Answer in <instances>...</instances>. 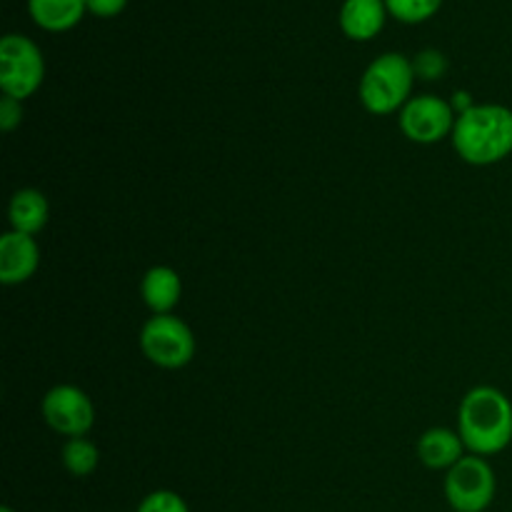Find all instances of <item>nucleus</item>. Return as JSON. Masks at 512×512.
<instances>
[{
    "mask_svg": "<svg viewBox=\"0 0 512 512\" xmlns=\"http://www.w3.org/2000/svg\"><path fill=\"white\" fill-rule=\"evenodd\" d=\"M458 433L470 455L503 453L512 443V403L503 390L493 385L473 388L458 410Z\"/></svg>",
    "mask_w": 512,
    "mask_h": 512,
    "instance_id": "obj_1",
    "label": "nucleus"
},
{
    "mask_svg": "<svg viewBox=\"0 0 512 512\" xmlns=\"http://www.w3.org/2000/svg\"><path fill=\"white\" fill-rule=\"evenodd\" d=\"M453 148L465 163L495 165L512 153V110L498 103L473 105L455 120Z\"/></svg>",
    "mask_w": 512,
    "mask_h": 512,
    "instance_id": "obj_2",
    "label": "nucleus"
},
{
    "mask_svg": "<svg viewBox=\"0 0 512 512\" xmlns=\"http://www.w3.org/2000/svg\"><path fill=\"white\" fill-rule=\"evenodd\" d=\"M415 83V68L405 55L385 53L360 78V103L370 115H390L405 108Z\"/></svg>",
    "mask_w": 512,
    "mask_h": 512,
    "instance_id": "obj_3",
    "label": "nucleus"
},
{
    "mask_svg": "<svg viewBox=\"0 0 512 512\" xmlns=\"http://www.w3.org/2000/svg\"><path fill=\"white\" fill-rule=\"evenodd\" d=\"M140 350L163 370H180L195 358V335L178 315H153L140 330Z\"/></svg>",
    "mask_w": 512,
    "mask_h": 512,
    "instance_id": "obj_4",
    "label": "nucleus"
},
{
    "mask_svg": "<svg viewBox=\"0 0 512 512\" xmlns=\"http://www.w3.org/2000/svg\"><path fill=\"white\" fill-rule=\"evenodd\" d=\"M45 60L38 45L25 35H5L0 40V88L3 95L23 103L43 85Z\"/></svg>",
    "mask_w": 512,
    "mask_h": 512,
    "instance_id": "obj_5",
    "label": "nucleus"
},
{
    "mask_svg": "<svg viewBox=\"0 0 512 512\" xmlns=\"http://www.w3.org/2000/svg\"><path fill=\"white\" fill-rule=\"evenodd\" d=\"M495 473L480 455H465L445 475V498L455 512H485L493 505Z\"/></svg>",
    "mask_w": 512,
    "mask_h": 512,
    "instance_id": "obj_6",
    "label": "nucleus"
},
{
    "mask_svg": "<svg viewBox=\"0 0 512 512\" xmlns=\"http://www.w3.org/2000/svg\"><path fill=\"white\" fill-rule=\"evenodd\" d=\"M455 120L458 115H455L453 105L438 95L410 98L400 110V130L410 143L418 145H435L453 135Z\"/></svg>",
    "mask_w": 512,
    "mask_h": 512,
    "instance_id": "obj_7",
    "label": "nucleus"
},
{
    "mask_svg": "<svg viewBox=\"0 0 512 512\" xmlns=\"http://www.w3.org/2000/svg\"><path fill=\"white\" fill-rule=\"evenodd\" d=\"M43 418L50 430L65 438H85L95 423V408L88 393L75 385H55L45 393Z\"/></svg>",
    "mask_w": 512,
    "mask_h": 512,
    "instance_id": "obj_8",
    "label": "nucleus"
},
{
    "mask_svg": "<svg viewBox=\"0 0 512 512\" xmlns=\"http://www.w3.org/2000/svg\"><path fill=\"white\" fill-rule=\"evenodd\" d=\"M40 265V248L33 235L8 230L0 238V283L13 285L28 283Z\"/></svg>",
    "mask_w": 512,
    "mask_h": 512,
    "instance_id": "obj_9",
    "label": "nucleus"
},
{
    "mask_svg": "<svg viewBox=\"0 0 512 512\" xmlns=\"http://www.w3.org/2000/svg\"><path fill=\"white\" fill-rule=\"evenodd\" d=\"M140 295H143V303L153 310V315H170L183 295L180 275L168 265H155L140 280Z\"/></svg>",
    "mask_w": 512,
    "mask_h": 512,
    "instance_id": "obj_10",
    "label": "nucleus"
},
{
    "mask_svg": "<svg viewBox=\"0 0 512 512\" xmlns=\"http://www.w3.org/2000/svg\"><path fill=\"white\" fill-rule=\"evenodd\" d=\"M463 450L465 443L460 433L448 428H433L418 440V458L430 470H450L465 458Z\"/></svg>",
    "mask_w": 512,
    "mask_h": 512,
    "instance_id": "obj_11",
    "label": "nucleus"
},
{
    "mask_svg": "<svg viewBox=\"0 0 512 512\" xmlns=\"http://www.w3.org/2000/svg\"><path fill=\"white\" fill-rule=\"evenodd\" d=\"M385 0H345L340 28L353 40H373L385 25Z\"/></svg>",
    "mask_w": 512,
    "mask_h": 512,
    "instance_id": "obj_12",
    "label": "nucleus"
},
{
    "mask_svg": "<svg viewBox=\"0 0 512 512\" xmlns=\"http://www.w3.org/2000/svg\"><path fill=\"white\" fill-rule=\"evenodd\" d=\"M50 218V205L40 190L35 188H23L10 198L8 205V220L10 230H18L25 235H38L40 230L48 225Z\"/></svg>",
    "mask_w": 512,
    "mask_h": 512,
    "instance_id": "obj_13",
    "label": "nucleus"
},
{
    "mask_svg": "<svg viewBox=\"0 0 512 512\" xmlns=\"http://www.w3.org/2000/svg\"><path fill=\"white\" fill-rule=\"evenodd\" d=\"M28 10L40 28L50 33H63L80 23L88 3L85 0H28Z\"/></svg>",
    "mask_w": 512,
    "mask_h": 512,
    "instance_id": "obj_14",
    "label": "nucleus"
},
{
    "mask_svg": "<svg viewBox=\"0 0 512 512\" xmlns=\"http://www.w3.org/2000/svg\"><path fill=\"white\" fill-rule=\"evenodd\" d=\"M65 470H68L73 478H88L98 470L100 463V450L93 440L88 438H70L63 445V453H60Z\"/></svg>",
    "mask_w": 512,
    "mask_h": 512,
    "instance_id": "obj_15",
    "label": "nucleus"
},
{
    "mask_svg": "<svg viewBox=\"0 0 512 512\" xmlns=\"http://www.w3.org/2000/svg\"><path fill=\"white\" fill-rule=\"evenodd\" d=\"M440 3L443 0H385V8L403 23H423L430 15H435Z\"/></svg>",
    "mask_w": 512,
    "mask_h": 512,
    "instance_id": "obj_16",
    "label": "nucleus"
},
{
    "mask_svg": "<svg viewBox=\"0 0 512 512\" xmlns=\"http://www.w3.org/2000/svg\"><path fill=\"white\" fill-rule=\"evenodd\" d=\"M138 512H190L188 503L173 490H155L145 495L143 503L138 505Z\"/></svg>",
    "mask_w": 512,
    "mask_h": 512,
    "instance_id": "obj_17",
    "label": "nucleus"
},
{
    "mask_svg": "<svg viewBox=\"0 0 512 512\" xmlns=\"http://www.w3.org/2000/svg\"><path fill=\"white\" fill-rule=\"evenodd\" d=\"M413 68L415 75H420V78L438 80L440 75L448 70V60H445V55L438 53V50H423V53L415 58Z\"/></svg>",
    "mask_w": 512,
    "mask_h": 512,
    "instance_id": "obj_18",
    "label": "nucleus"
},
{
    "mask_svg": "<svg viewBox=\"0 0 512 512\" xmlns=\"http://www.w3.org/2000/svg\"><path fill=\"white\" fill-rule=\"evenodd\" d=\"M20 123H23V103L3 95V100H0V128L5 133H13Z\"/></svg>",
    "mask_w": 512,
    "mask_h": 512,
    "instance_id": "obj_19",
    "label": "nucleus"
},
{
    "mask_svg": "<svg viewBox=\"0 0 512 512\" xmlns=\"http://www.w3.org/2000/svg\"><path fill=\"white\" fill-rule=\"evenodd\" d=\"M88 3V10L93 15H100V18H113L120 10L128 5V0H85Z\"/></svg>",
    "mask_w": 512,
    "mask_h": 512,
    "instance_id": "obj_20",
    "label": "nucleus"
},
{
    "mask_svg": "<svg viewBox=\"0 0 512 512\" xmlns=\"http://www.w3.org/2000/svg\"><path fill=\"white\" fill-rule=\"evenodd\" d=\"M450 105H453V110H460V113H465V110L473 108L475 103H470V95L468 93H455V100Z\"/></svg>",
    "mask_w": 512,
    "mask_h": 512,
    "instance_id": "obj_21",
    "label": "nucleus"
},
{
    "mask_svg": "<svg viewBox=\"0 0 512 512\" xmlns=\"http://www.w3.org/2000/svg\"><path fill=\"white\" fill-rule=\"evenodd\" d=\"M0 512H13V510H10V508H3Z\"/></svg>",
    "mask_w": 512,
    "mask_h": 512,
    "instance_id": "obj_22",
    "label": "nucleus"
}]
</instances>
